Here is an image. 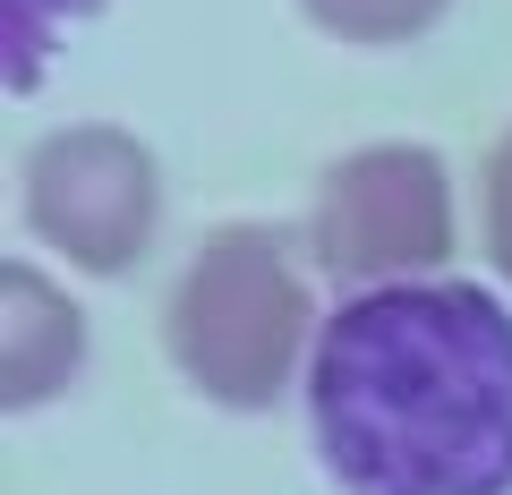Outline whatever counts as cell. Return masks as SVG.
I'll return each mask as SVG.
<instances>
[{
    "mask_svg": "<svg viewBox=\"0 0 512 495\" xmlns=\"http://www.w3.org/2000/svg\"><path fill=\"white\" fill-rule=\"evenodd\" d=\"M308 427L342 495H512V308L478 282L350 291L308 350Z\"/></svg>",
    "mask_w": 512,
    "mask_h": 495,
    "instance_id": "obj_1",
    "label": "cell"
},
{
    "mask_svg": "<svg viewBox=\"0 0 512 495\" xmlns=\"http://www.w3.org/2000/svg\"><path fill=\"white\" fill-rule=\"evenodd\" d=\"M308 282L291 265V239L265 222H222L197 239L180 291L163 308L171 367L222 410H274L308 342Z\"/></svg>",
    "mask_w": 512,
    "mask_h": 495,
    "instance_id": "obj_2",
    "label": "cell"
},
{
    "mask_svg": "<svg viewBox=\"0 0 512 495\" xmlns=\"http://www.w3.org/2000/svg\"><path fill=\"white\" fill-rule=\"evenodd\" d=\"M308 257L333 282L393 291L436 282L453 257V171L436 146H359L316 180L308 205Z\"/></svg>",
    "mask_w": 512,
    "mask_h": 495,
    "instance_id": "obj_3",
    "label": "cell"
},
{
    "mask_svg": "<svg viewBox=\"0 0 512 495\" xmlns=\"http://www.w3.org/2000/svg\"><path fill=\"white\" fill-rule=\"evenodd\" d=\"M163 222V171L111 120L52 129L26 154V231L77 265V274H128Z\"/></svg>",
    "mask_w": 512,
    "mask_h": 495,
    "instance_id": "obj_4",
    "label": "cell"
},
{
    "mask_svg": "<svg viewBox=\"0 0 512 495\" xmlns=\"http://www.w3.org/2000/svg\"><path fill=\"white\" fill-rule=\"evenodd\" d=\"M86 367V316L35 265H0V410H35Z\"/></svg>",
    "mask_w": 512,
    "mask_h": 495,
    "instance_id": "obj_5",
    "label": "cell"
},
{
    "mask_svg": "<svg viewBox=\"0 0 512 495\" xmlns=\"http://www.w3.org/2000/svg\"><path fill=\"white\" fill-rule=\"evenodd\" d=\"M299 9H308V26H325L333 43H367V52H384V43L427 35L453 0H299Z\"/></svg>",
    "mask_w": 512,
    "mask_h": 495,
    "instance_id": "obj_6",
    "label": "cell"
},
{
    "mask_svg": "<svg viewBox=\"0 0 512 495\" xmlns=\"http://www.w3.org/2000/svg\"><path fill=\"white\" fill-rule=\"evenodd\" d=\"M103 0H9V18H0V60H9V94H35L43 60L52 43L69 35L77 18H94Z\"/></svg>",
    "mask_w": 512,
    "mask_h": 495,
    "instance_id": "obj_7",
    "label": "cell"
},
{
    "mask_svg": "<svg viewBox=\"0 0 512 495\" xmlns=\"http://www.w3.org/2000/svg\"><path fill=\"white\" fill-rule=\"evenodd\" d=\"M487 257L512 282V137L487 154Z\"/></svg>",
    "mask_w": 512,
    "mask_h": 495,
    "instance_id": "obj_8",
    "label": "cell"
}]
</instances>
